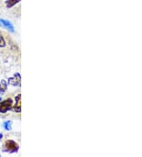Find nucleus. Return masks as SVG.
<instances>
[{"label":"nucleus","mask_w":142,"mask_h":157,"mask_svg":"<svg viewBox=\"0 0 142 157\" xmlns=\"http://www.w3.org/2000/svg\"><path fill=\"white\" fill-rule=\"evenodd\" d=\"M19 150V145L16 141H13V140H6L4 143L3 147V152H5L10 153H17Z\"/></svg>","instance_id":"1"},{"label":"nucleus","mask_w":142,"mask_h":157,"mask_svg":"<svg viewBox=\"0 0 142 157\" xmlns=\"http://www.w3.org/2000/svg\"><path fill=\"white\" fill-rule=\"evenodd\" d=\"M13 99L9 98L4 101H0V113H6L13 107Z\"/></svg>","instance_id":"2"},{"label":"nucleus","mask_w":142,"mask_h":157,"mask_svg":"<svg viewBox=\"0 0 142 157\" xmlns=\"http://www.w3.org/2000/svg\"><path fill=\"white\" fill-rule=\"evenodd\" d=\"M8 84L13 87H21L22 85V76L19 72H16L12 77L8 78Z\"/></svg>","instance_id":"3"},{"label":"nucleus","mask_w":142,"mask_h":157,"mask_svg":"<svg viewBox=\"0 0 142 157\" xmlns=\"http://www.w3.org/2000/svg\"><path fill=\"white\" fill-rule=\"evenodd\" d=\"M15 104L13 106V110L15 113H20L22 112V95L18 94V95L15 96Z\"/></svg>","instance_id":"4"},{"label":"nucleus","mask_w":142,"mask_h":157,"mask_svg":"<svg viewBox=\"0 0 142 157\" xmlns=\"http://www.w3.org/2000/svg\"><path fill=\"white\" fill-rule=\"evenodd\" d=\"M0 26L2 27V28L7 30L8 31H10V33H14V27L10 21L0 18Z\"/></svg>","instance_id":"5"},{"label":"nucleus","mask_w":142,"mask_h":157,"mask_svg":"<svg viewBox=\"0 0 142 157\" xmlns=\"http://www.w3.org/2000/svg\"><path fill=\"white\" fill-rule=\"evenodd\" d=\"M8 87V83L6 80H0V95H3L6 91Z\"/></svg>","instance_id":"6"},{"label":"nucleus","mask_w":142,"mask_h":157,"mask_svg":"<svg viewBox=\"0 0 142 157\" xmlns=\"http://www.w3.org/2000/svg\"><path fill=\"white\" fill-rule=\"evenodd\" d=\"M20 2H21V0H7L6 1V6L7 8H12L13 6L17 5Z\"/></svg>","instance_id":"7"},{"label":"nucleus","mask_w":142,"mask_h":157,"mask_svg":"<svg viewBox=\"0 0 142 157\" xmlns=\"http://www.w3.org/2000/svg\"><path fill=\"white\" fill-rule=\"evenodd\" d=\"M2 126H3V129L6 131H10L12 129V121L11 120L5 121L3 122V124H2Z\"/></svg>","instance_id":"8"},{"label":"nucleus","mask_w":142,"mask_h":157,"mask_svg":"<svg viewBox=\"0 0 142 157\" xmlns=\"http://www.w3.org/2000/svg\"><path fill=\"white\" fill-rule=\"evenodd\" d=\"M6 46V41L4 39L3 36L0 34V48H5Z\"/></svg>","instance_id":"9"},{"label":"nucleus","mask_w":142,"mask_h":157,"mask_svg":"<svg viewBox=\"0 0 142 157\" xmlns=\"http://www.w3.org/2000/svg\"><path fill=\"white\" fill-rule=\"evenodd\" d=\"M3 138V134L2 133H0V141Z\"/></svg>","instance_id":"10"},{"label":"nucleus","mask_w":142,"mask_h":157,"mask_svg":"<svg viewBox=\"0 0 142 157\" xmlns=\"http://www.w3.org/2000/svg\"><path fill=\"white\" fill-rule=\"evenodd\" d=\"M1 100H2V98L0 97V101H1Z\"/></svg>","instance_id":"11"},{"label":"nucleus","mask_w":142,"mask_h":157,"mask_svg":"<svg viewBox=\"0 0 142 157\" xmlns=\"http://www.w3.org/2000/svg\"><path fill=\"white\" fill-rule=\"evenodd\" d=\"M0 156H1V155H0Z\"/></svg>","instance_id":"12"}]
</instances>
